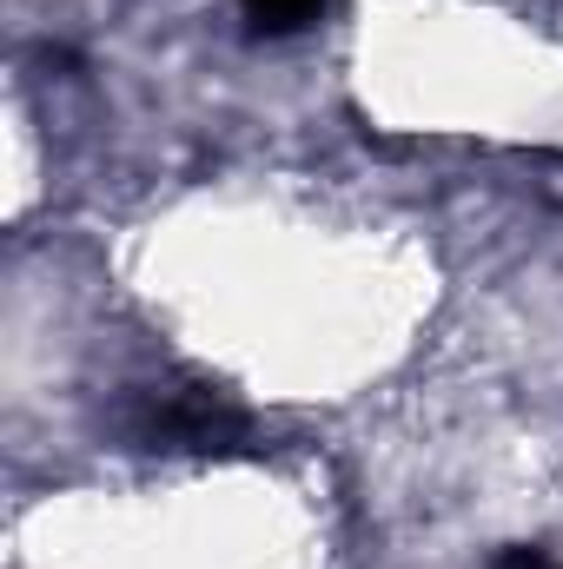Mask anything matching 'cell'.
Here are the masks:
<instances>
[{"instance_id": "cell-1", "label": "cell", "mask_w": 563, "mask_h": 569, "mask_svg": "<svg viewBox=\"0 0 563 569\" xmlns=\"http://www.w3.org/2000/svg\"><path fill=\"white\" fill-rule=\"evenodd\" d=\"M146 437L159 443H186V450H226L239 437V418L219 411L213 398H159L146 411Z\"/></svg>"}, {"instance_id": "cell-2", "label": "cell", "mask_w": 563, "mask_h": 569, "mask_svg": "<svg viewBox=\"0 0 563 569\" xmlns=\"http://www.w3.org/2000/svg\"><path fill=\"white\" fill-rule=\"evenodd\" d=\"M318 7H325V0H246V20H253L259 33H292V27L318 20Z\"/></svg>"}]
</instances>
